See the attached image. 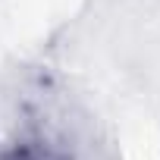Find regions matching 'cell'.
<instances>
[{
  "instance_id": "1",
  "label": "cell",
  "mask_w": 160,
  "mask_h": 160,
  "mask_svg": "<svg viewBox=\"0 0 160 160\" xmlns=\"http://www.w3.org/2000/svg\"><path fill=\"white\" fill-rule=\"evenodd\" d=\"M0 160H13V157H10V141L0 144Z\"/></svg>"
}]
</instances>
